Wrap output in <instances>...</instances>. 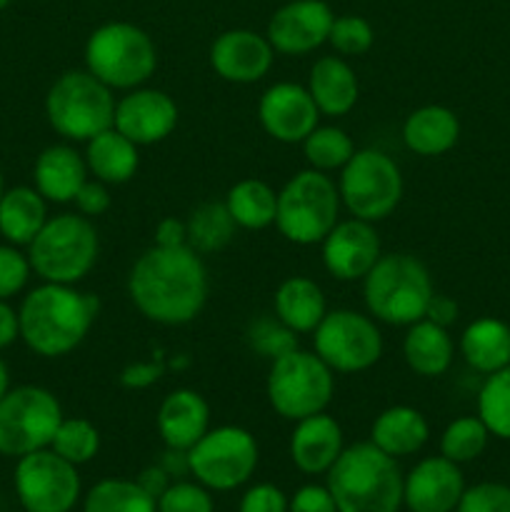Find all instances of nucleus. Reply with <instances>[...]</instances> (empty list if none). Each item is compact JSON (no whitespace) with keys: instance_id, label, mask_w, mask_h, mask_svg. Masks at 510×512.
<instances>
[{"instance_id":"obj_1","label":"nucleus","mask_w":510,"mask_h":512,"mask_svg":"<svg viewBox=\"0 0 510 512\" xmlns=\"http://www.w3.org/2000/svg\"><path fill=\"white\" fill-rule=\"evenodd\" d=\"M210 280L203 255L190 245H150L128 273V295L145 320L165 328L188 325L208 303Z\"/></svg>"},{"instance_id":"obj_2","label":"nucleus","mask_w":510,"mask_h":512,"mask_svg":"<svg viewBox=\"0 0 510 512\" xmlns=\"http://www.w3.org/2000/svg\"><path fill=\"white\" fill-rule=\"evenodd\" d=\"M98 318V300L75 285L43 283L18 310L20 338L40 358H63L80 348Z\"/></svg>"},{"instance_id":"obj_3","label":"nucleus","mask_w":510,"mask_h":512,"mask_svg":"<svg viewBox=\"0 0 510 512\" xmlns=\"http://www.w3.org/2000/svg\"><path fill=\"white\" fill-rule=\"evenodd\" d=\"M325 475L338 512H400L403 508V473L395 458L370 440L348 445Z\"/></svg>"},{"instance_id":"obj_4","label":"nucleus","mask_w":510,"mask_h":512,"mask_svg":"<svg viewBox=\"0 0 510 512\" xmlns=\"http://www.w3.org/2000/svg\"><path fill=\"white\" fill-rule=\"evenodd\" d=\"M435 295L433 278L423 260L408 253H385L363 278V300L378 323L408 328L425 318Z\"/></svg>"},{"instance_id":"obj_5","label":"nucleus","mask_w":510,"mask_h":512,"mask_svg":"<svg viewBox=\"0 0 510 512\" xmlns=\"http://www.w3.org/2000/svg\"><path fill=\"white\" fill-rule=\"evenodd\" d=\"M100 238L93 220L80 213H60L48 218L28 245L30 268L43 283L75 285L88 278L98 263Z\"/></svg>"},{"instance_id":"obj_6","label":"nucleus","mask_w":510,"mask_h":512,"mask_svg":"<svg viewBox=\"0 0 510 512\" xmlns=\"http://www.w3.org/2000/svg\"><path fill=\"white\" fill-rule=\"evenodd\" d=\"M158 68L153 38L135 23L113 20L95 28L85 40V70L110 90H135Z\"/></svg>"},{"instance_id":"obj_7","label":"nucleus","mask_w":510,"mask_h":512,"mask_svg":"<svg viewBox=\"0 0 510 512\" xmlns=\"http://www.w3.org/2000/svg\"><path fill=\"white\" fill-rule=\"evenodd\" d=\"M338 183L328 173L305 168L278 190L275 228L293 245H320L340 220Z\"/></svg>"},{"instance_id":"obj_8","label":"nucleus","mask_w":510,"mask_h":512,"mask_svg":"<svg viewBox=\"0 0 510 512\" xmlns=\"http://www.w3.org/2000/svg\"><path fill=\"white\" fill-rule=\"evenodd\" d=\"M115 95L90 70H68L50 85L45 115L50 128L70 143H88L113 128Z\"/></svg>"},{"instance_id":"obj_9","label":"nucleus","mask_w":510,"mask_h":512,"mask_svg":"<svg viewBox=\"0 0 510 512\" xmlns=\"http://www.w3.org/2000/svg\"><path fill=\"white\" fill-rule=\"evenodd\" d=\"M265 393L280 418L298 423L328 410L335 395V373L315 353L295 348L270 363Z\"/></svg>"},{"instance_id":"obj_10","label":"nucleus","mask_w":510,"mask_h":512,"mask_svg":"<svg viewBox=\"0 0 510 512\" xmlns=\"http://www.w3.org/2000/svg\"><path fill=\"white\" fill-rule=\"evenodd\" d=\"M338 193L353 218L380 223L390 218L403 200V173L383 150H355L338 175Z\"/></svg>"},{"instance_id":"obj_11","label":"nucleus","mask_w":510,"mask_h":512,"mask_svg":"<svg viewBox=\"0 0 510 512\" xmlns=\"http://www.w3.org/2000/svg\"><path fill=\"white\" fill-rule=\"evenodd\" d=\"M60 400L40 385H20L0 398V455L23 458L53 443L63 423Z\"/></svg>"},{"instance_id":"obj_12","label":"nucleus","mask_w":510,"mask_h":512,"mask_svg":"<svg viewBox=\"0 0 510 512\" xmlns=\"http://www.w3.org/2000/svg\"><path fill=\"white\" fill-rule=\"evenodd\" d=\"M258 458V443L250 430L240 425H220L210 428L188 450V470L208 490L228 493L253 478Z\"/></svg>"},{"instance_id":"obj_13","label":"nucleus","mask_w":510,"mask_h":512,"mask_svg":"<svg viewBox=\"0 0 510 512\" xmlns=\"http://www.w3.org/2000/svg\"><path fill=\"white\" fill-rule=\"evenodd\" d=\"M313 353L333 373H363L383 358L378 320L358 310H328L313 330Z\"/></svg>"},{"instance_id":"obj_14","label":"nucleus","mask_w":510,"mask_h":512,"mask_svg":"<svg viewBox=\"0 0 510 512\" xmlns=\"http://www.w3.org/2000/svg\"><path fill=\"white\" fill-rule=\"evenodd\" d=\"M13 483L25 512H70L80 498L78 468L50 448L18 458Z\"/></svg>"},{"instance_id":"obj_15","label":"nucleus","mask_w":510,"mask_h":512,"mask_svg":"<svg viewBox=\"0 0 510 512\" xmlns=\"http://www.w3.org/2000/svg\"><path fill=\"white\" fill-rule=\"evenodd\" d=\"M258 120L273 140L298 145L320 125V110L305 85L283 80L260 95Z\"/></svg>"},{"instance_id":"obj_16","label":"nucleus","mask_w":510,"mask_h":512,"mask_svg":"<svg viewBox=\"0 0 510 512\" xmlns=\"http://www.w3.org/2000/svg\"><path fill=\"white\" fill-rule=\"evenodd\" d=\"M335 13L325 0H290L270 18L265 38L275 53L308 55L328 43Z\"/></svg>"},{"instance_id":"obj_17","label":"nucleus","mask_w":510,"mask_h":512,"mask_svg":"<svg viewBox=\"0 0 510 512\" xmlns=\"http://www.w3.org/2000/svg\"><path fill=\"white\" fill-rule=\"evenodd\" d=\"M323 265L330 278L340 283H355L368 275V270L383 255L375 223L360 218L338 220L335 228L320 243Z\"/></svg>"},{"instance_id":"obj_18","label":"nucleus","mask_w":510,"mask_h":512,"mask_svg":"<svg viewBox=\"0 0 510 512\" xmlns=\"http://www.w3.org/2000/svg\"><path fill=\"white\" fill-rule=\"evenodd\" d=\"M178 125V105L165 90L135 88L115 103L113 128L138 148L163 143Z\"/></svg>"},{"instance_id":"obj_19","label":"nucleus","mask_w":510,"mask_h":512,"mask_svg":"<svg viewBox=\"0 0 510 512\" xmlns=\"http://www.w3.org/2000/svg\"><path fill=\"white\" fill-rule=\"evenodd\" d=\"M275 50L265 35L248 28L220 33L210 45V68L235 85H253L270 73Z\"/></svg>"},{"instance_id":"obj_20","label":"nucleus","mask_w":510,"mask_h":512,"mask_svg":"<svg viewBox=\"0 0 510 512\" xmlns=\"http://www.w3.org/2000/svg\"><path fill=\"white\" fill-rule=\"evenodd\" d=\"M463 493L460 465L443 455L420 460L403 480V505L410 512H453Z\"/></svg>"},{"instance_id":"obj_21","label":"nucleus","mask_w":510,"mask_h":512,"mask_svg":"<svg viewBox=\"0 0 510 512\" xmlns=\"http://www.w3.org/2000/svg\"><path fill=\"white\" fill-rule=\"evenodd\" d=\"M343 450V428L328 413L298 420L290 435V460L305 475L328 473Z\"/></svg>"},{"instance_id":"obj_22","label":"nucleus","mask_w":510,"mask_h":512,"mask_svg":"<svg viewBox=\"0 0 510 512\" xmlns=\"http://www.w3.org/2000/svg\"><path fill=\"white\" fill-rule=\"evenodd\" d=\"M155 425L165 448L188 453L210 430V405L198 390L178 388L160 403Z\"/></svg>"},{"instance_id":"obj_23","label":"nucleus","mask_w":510,"mask_h":512,"mask_svg":"<svg viewBox=\"0 0 510 512\" xmlns=\"http://www.w3.org/2000/svg\"><path fill=\"white\" fill-rule=\"evenodd\" d=\"M88 165L85 155L78 153L73 145L58 143L45 148L38 155L33 168L35 190L43 195L48 203H73L78 190L88 180Z\"/></svg>"},{"instance_id":"obj_24","label":"nucleus","mask_w":510,"mask_h":512,"mask_svg":"<svg viewBox=\"0 0 510 512\" xmlns=\"http://www.w3.org/2000/svg\"><path fill=\"white\" fill-rule=\"evenodd\" d=\"M305 88L318 105L320 115H328V118L348 115L360 95L358 75L340 55H323L315 60Z\"/></svg>"},{"instance_id":"obj_25","label":"nucleus","mask_w":510,"mask_h":512,"mask_svg":"<svg viewBox=\"0 0 510 512\" xmlns=\"http://www.w3.org/2000/svg\"><path fill=\"white\" fill-rule=\"evenodd\" d=\"M430 438V425L418 408L410 405H390L370 428V443L390 458H408L425 448Z\"/></svg>"},{"instance_id":"obj_26","label":"nucleus","mask_w":510,"mask_h":512,"mask_svg":"<svg viewBox=\"0 0 510 512\" xmlns=\"http://www.w3.org/2000/svg\"><path fill=\"white\" fill-rule=\"evenodd\" d=\"M328 313L323 288L313 278L293 275L278 285L273 295V315L295 335L313 333Z\"/></svg>"},{"instance_id":"obj_27","label":"nucleus","mask_w":510,"mask_h":512,"mask_svg":"<svg viewBox=\"0 0 510 512\" xmlns=\"http://www.w3.org/2000/svg\"><path fill=\"white\" fill-rule=\"evenodd\" d=\"M460 138V120L445 105H423L403 123V143L420 158H435L455 148Z\"/></svg>"},{"instance_id":"obj_28","label":"nucleus","mask_w":510,"mask_h":512,"mask_svg":"<svg viewBox=\"0 0 510 512\" xmlns=\"http://www.w3.org/2000/svg\"><path fill=\"white\" fill-rule=\"evenodd\" d=\"M455 345L448 328L423 318L408 325L403 338V358L420 378H440L453 365Z\"/></svg>"},{"instance_id":"obj_29","label":"nucleus","mask_w":510,"mask_h":512,"mask_svg":"<svg viewBox=\"0 0 510 512\" xmlns=\"http://www.w3.org/2000/svg\"><path fill=\"white\" fill-rule=\"evenodd\" d=\"M83 155L88 173L105 185H123L138 173V145L115 128H108L95 135V138H90L85 143Z\"/></svg>"},{"instance_id":"obj_30","label":"nucleus","mask_w":510,"mask_h":512,"mask_svg":"<svg viewBox=\"0 0 510 512\" xmlns=\"http://www.w3.org/2000/svg\"><path fill=\"white\" fill-rule=\"evenodd\" d=\"M48 223V200L28 185L5 190L0 198V235L10 245H30Z\"/></svg>"},{"instance_id":"obj_31","label":"nucleus","mask_w":510,"mask_h":512,"mask_svg":"<svg viewBox=\"0 0 510 512\" xmlns=\"http://www.w3.org/2000/svg\"><path fill=\"white\" fill-rule=\"evenodd\" d=\"M460 353L478 373H498L510 365V328L495 318L473 320L460 335Z\"/></svg>"},{"instance_id":"obj_32","label":"nucleus","mask_w":510,"mask_h":512,"mask_svg":"<svg viewBox=\"0 0 510 512\" xmlns=\"http://www.w3.org/2000/svg\"><path fill=\"white\" fill-rule=\"evenodd\" d=\"M225 208L235 225L243 230H265L275 225L278 213V193L265 180L245 178L238 180L225 195Z\"/></svg>"},{"instance_id":"obj_33","label":"nucleus","mask_w":510,"mask_h":512,"mask_svg":"<svg viewBox=\"0 0 510 512\" xmlns=\"http://www.w3.org/2000/svg\"><path fill=\"white\" fill-rule=\"evenodd\" d=\"M185 225H188V245L200 255L223 250L235 238V230H238L225 203H200L185 218Z\"/></svg>"},{"instance_id":"obj_34","label":"nucleus","mask_w":510,"mask_h":512,"mask_svg":"<svg viewBox=\"0 0 510 512\" xmlns=\"http://www.w3.org/2000/svg\"><path fill=\"white\" fill-rule=\"evenodd\" d=\"M83 512H158V503L135 480L108 478L88 490Z\"/></svg>"},{"instance_id":"obj_35","label":"nucleus","mask_w":510,"mask_h":512,"mask_svg":"<svg viewBox=\"0 0 510 512\" xmlns=\"http://www.w3.org/2000/svg\"><path fill=\"white\" fill-rule=\"evenodd\" d=\"M300 145H303L308 168L320 170V173L343 170L345 163L355 155L353 138L338 125H318Z\"/></svg>"},{"instance_id":"obj_36","label":"nucleus","mask_w":510,"mask_h":512,"mask_svg":"<svg viewBox=\"0 0 510 512\" xmlns=\"http://www.w3.org/2000/svg\"><path fill=\"white\" fill-rule=\"evenodd\" d=\"M478 418L490 435L510 440V365L490 373L478 395Z\"/></svg>"},{"instance_id":"obj_37","label":"nucleus","mask_w":510,"mask_h":512,"mask_svg":"<svg viewBox=\"0 0 510 512\" xmlns=\"http://www.w3.org/2000/svg\"><path fill=\"white\" fill-rule=\"evenodd\" d=\"M50 450L78 468L98 455L100 433L88 418H63V423L55 430Z\"/></svg>"},{"instance_id":"obj_38","label":"nucleus","mask_w":510,"mask_h":512,"mask_svg":"<svg viewBox=\"0 0 510 512\" xmlns=\"http://www.w3.org/2000/svg\"><path fill=\"white\" fill-rule=\"evenodd\" d=\"M488 438L490 433L483 420L473 418V415L458 418L440 435V455L458 465L470 463L483 455V450L488 448Z\"/></svg>"},{"instance_id":"obj_39","label":"nucleus","mask_w":510,"mask_h":512,"mask_svg":"<svg viewBox=\"0 0 510 512\" xmlns=\"http://www.w3.org/2000/svg\"><path fill=\"white\" fill-rule=\"evenodd\" d=\"M248 343L260 358L273 363V360L283 358L285 353L298 348V335H295L288 325L280 323L275 315H263V318L250 323Z\"/></svg>"},{"instance_id":"obj_40","label":"nucleus","mask_w":510,"mask_h":512,"mask_svg":"<svg viewBox=\"0 0 510 512\" xmlns=\"http://www.w3.org/2000/svg\"><path fill=\"white\" fill-rule=\"evenodd\" d=\"M373 25L363 15H338L330 28L328 43L340 58H358L373 48Z\"/></svg>"},{"instance_id":"obj_41","label":"nucleus","mask_w":510,"mask_h":512,"mask_svg":"<svg viewBox=\"0 0 510 512\" xmlns=\"http://www.w3.org/2000/svg\"><path fill=\"white\" fill-rule=\"evenodd\" d=\"M158 512H215L213 495L198 480L170 483L168 490L158 498Z\"/></svg>"},{"instance_id":"obj_42","label":"nucleus","mask_w":510,"mask_h":512,"mask_svg":"<svg viewBox=\"0 0 510 512\" xmlns=\"http://www.w3.org/2000/svg\"><path fill=\"white\" fill-rule=\"evenodd\" d=\"M30 260L18 250V245H0V300L18 295L28 285Z\"/></svg>"},{"instance_id":"obj_43","label":"nucleus","mask_w":510,"mask_h":512,"mask_svg":"<svg viewBox=\"0 0 510 512\" xmlns=\"http://www.w3.org/2000/svg\"><path fill=\"white\" fill-rule=\"evenodd\" d=\"M455 512H510V488L503 483H478L465 488Z\"/></svg>"},{"instance_id":"obj_44","label":"nucleus","mask_w":510,"mask_h":512,"mask_svg":"<svg viewBox=\"0 0 510 512\" xmlns=\"http://www.w3.org/2000/svg\"><path fill=\"white\" fill-rule=\"evenodd\" d=\"M240 512H288V498L273 483H258L245 490Z\"/></svg>"},{"instance_id":"obj_45","label":"nucleus","mask_w":510,"mask_h":512,"mask_svg":"<svg viewBox=\"0 0 510 512\" xmlns=\"http://www.w3.org/2000/svg\"><path fill=\"white\" fill-rule=\"evenodd\" d=\"M75 208H78L80 215H85V218H100V215H105L110 210V203H113V198H110V190L108 185L100 183V180H85L83 188L78 190V195H75Z\"/></svg>"},{"instance_id":"obj_46","label":"nucleus","mask_w":510,"mask_h":512,"mask_svg":"<svg viewBox=\"0 0 510 512\" xmlns=\"http://www.w3.org/2000/svg\"><path fill=\"white\" fill-rule=\"evenodd\" d=\"M288 512H338L328 485H303L288 500Z\"/></svg>"},{"instance_id":"obj_47","label":"nucleus","mask_w":510,"mask_h":512,"mask_svg":"<svg viewBox=\"0 0 510 512\" xmlns=\"http://www.w3.org/2000/svg\"><path fill=\"white\" fill-rule=\"evenodd\" d=\"M163 363H155V360H150V363H133L128 365V368L120 373V385L128 390H143V388H150L153 383H158L160 375H163Z\"/></svg>"},{"instance_id":"obj_48","label":"nucleus","mask_w":510,"mask_h":512,"mask_svg":"<svg viewBox=\"0 0 510 512\" xmlns=\"http://www.w3.org/2000/svg\"><path fill=\"white\" fill-rule=\"evenodd\" d=\"M160 248H178V245H188V225L180 218H163L155 225V243Z\"/></svg>"},{"instance_id":"obj_49","label":"nucleus","mask_w":510,"mask_h":512,"mask_svg":"<svg viewBox=\"0 0 510 512\" xmlns=\"http://www.w3.org/2000/svg\"><path fill=\"white\" fill-rule=\"evenodd\" d=\"M135 483H138L140 488H143L145 493H148L150 498L155 500V503H158L160 495H163L165 490H168L170 473L163 468V465H150V468H145L143 473L138 475V480H135Z\"/></svg>"},{"instance_id":"obj_50","label":"nucleus","mask_w":510,"mask_h":512,"mask_svg":"<svg viewBox=\"0 0 510 512\" xmlns=\"http://www.w3.org/2000/svg\"><path fill=\"white\" fill-rule=\"evenodd\" d=\"M425 318L448 328V325H453L458 320V303L445 298V295H433L428 303V310H425Z\"/></svg>"},{"instance_id":"obj_51","label":"nucleus","mask_w":510,"mask_h":512,"mask_svg":"<svg viewBox=\"0 0 510 512\" xmlns=\"http://www.w3.org/2000/svg\"><path fill=\"white\" fill-rule=\"evenodd\" d=\"M18 338H20L18 313H15L5 300H0V350L13 345Z\"/></svg>"},{"instance_id":"obj_52","label":"nucleus","mask_w":510,"mask_h":512,"mask_svg":"<svg viewBox=\"0 0 510 512\" xmlns=\"http://www.w3.org/2000/svg\"><path fill=\"white\" fill-rule=\"evenodd\" d=\"M10 390V375H8V365H5V360L0 358V398H3L5 393Z\"/></svg>"},{"instance_id":"obj_53","label":"nucleus","mask_w":510,"mask_h":512,"mask_svg":"<svg viewBox=\"0 0 510 512\" xmlns=\"http://www.w3.org/2000/svg\"><path fill=\"white\" fill-rule=\"evenodd\" d=\"M3 193H5V188H3V173H0V198H3Z\"/></svg>"},{"instance_id":"obj_54","label":"nucleus","mask_w":510,"mask_h":512,"mask_svg":"<svg viewBox=\"0 0 510 512\" xmlns=\"http://www.w3.org/2000/svg\"><path fill=\"white\" fill-rule=\"evenodd\" d=\"M10 5V0H0V10H5Z\"/></svg>"}]
</instances>
